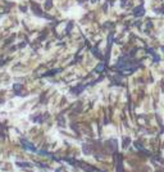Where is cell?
Returning <instances> with one entry per match:
<instances>
[{
	"instance_id": "cell-1",
	"label": "cell",
	"mask_w": 164,
	"mask_h": 172,
	"mask_svg": "<svg viewBox=\"0 0 164 172\" xmlns=\"http://www.w3.org/2000/svg\"><path fill=\"white\" fill-rule=\"evenodd\" d=\"M22 145H23V148H26V149H28V150H32V151H35L36 149H35V146L32 145V144H30L27 140H22Z\"/></svg>"
},
{
	"instance_id": "cell-2",
	"label": "cell",
	"mask_w": 164,
	"mask_h": 172,
	"mask_svg": "<svg viewBox=\"0 0 164 172\" xmlns=\"http://www.w3.org/2000/svg\"><path fill=\"white\" fill-rule=\"evenodd\" d=\"M137 8H138V9H135V10H133V14H135V15L142 14V13H144V8H142V7H137Z\"/></svg>"
},
{
	"instance_id": "cell-3",
	"label": "cell",
	"mask_w": 164,
	"mask_h": 172,
	"mask_svg": "<svg viewBox=\"0 0 164 172\" xmlns=\"http://www.w3.org/2000/svg\"><path fill=\"white\" fill-rule=\"evenodd\" d=\"M102 69H104V64H99V66H97V68H96V71L97 72H101Z\"/></svg>"
}]
</instances>
